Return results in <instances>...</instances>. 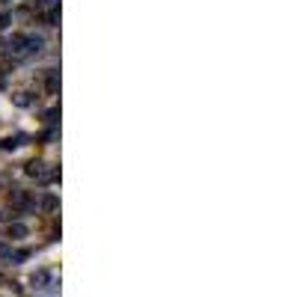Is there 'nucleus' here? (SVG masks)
<instances>
[{"label": "nucleus", "instance_id": "nucleus-1", "mask_svg": "<svg viewBox=\"0 0 297 297\" xmlns=\"http://www.w3.org/2000/svg\"><path fill=\"white\" fill-rule=\"evenodd\" d=\"M27 256H30L27 250H12L9 244H0V262L3 265H21Z\"/></svg>", "mask_w": 297, "mask_h": 297}, {"label": "nucleus", "instance_id": "nucleus-2", "mask_svg": "<svg viewBox=\"0 0 297 297\" xmlns=\"http://www.w3.org/2000/svg\"><path fill=\"white\" fill-rule=\"evenodd\" d=\"M30 283H33V289H48L54 280H51V271H45V268H39V271H33V277H30Z\"/></svg>", "mask_w": 297, "mask_h": 297}, {"label": "nucleus", "instance_id": "nucleus-3", "mask_svg": "<svg viewBox=\"0 0 297 297\" xmlns=\"http://www.w3.org/2000/svg\"><path fill=\"white\" fill-rule=\"evenodd\" d=\"M6 238H9V241L27 238V226H24V223H9V226H6Z\"/></svg>", "mask_w": 297, "mask_h": 297}, {"label": "nucleus", "instance_id": "nucleus-4", "mask_svg": "<svg viewBox=\"0 0 297 297\" xmlns=\"http://www.w3.org/2000/svg\"><path fill=\"white\" fill-rule=\"evenodd\" d=\"M54 208H57V196H54V193L42 196V211H54Z\"/></svg>", "mask_w": 297, "mask_h": 297}, {"label": "nucleus", "instance_id": "nucleus-5", "mask_svg": "<svg viewBox=\"0 0 297 297\" xmlns=\"http://www.w3.org/2000/svg\"><path fill=\"white\" fill-rule=\"evenodd\" d=\"M21 140H24L21 134H18V137H6V140H3V149H18V146H21Z\"/></svg>", "mask_w": 297, "mask_h": 297}, {"label": "nucleus", "instance_id": "nucleus-6", "mask_svg": "<svg viewBox=\"0 0 297 297\" xmlns=\"http://www.w3.org/2000/svg\"><path fill=\"white\" fill-rule=\"evenodd\" d=\"M12 101H15V104H18V107H27V104H30V98H27V95H24V92H18V95H15V98H12Z\"/></svg>", "mask_w": 297, "mask_h": 297}, {"label": "nucleus", "instance_id": "nucleus-7", "mask_svg": "<svg viewBox=\"0 0 297 297\" xmlns=\"http://www.w3.org/2000/svg\"><path fill=\"white\" fill-rule=\"evenodd\" d=\"M36 6H48V9H54V6H57V0H36Z\"/></svg>", "mask_w": 297, "mask_h": 297}]
</instances>
